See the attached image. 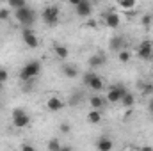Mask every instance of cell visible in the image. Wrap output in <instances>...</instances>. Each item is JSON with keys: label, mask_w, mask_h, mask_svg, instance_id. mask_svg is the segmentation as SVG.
Wrapping results in <instances>:
<instances>
[{"label": "cell", "mask_w": 153, "mask_h": 151, "mask_svg": "<svg viewBox=\"0 0 153 151\" xmlns=\"http://www.w3.org/2000/svg\"><path fill=\"white\" fill-rule=\"evenodd\" d=\"M41 70H43L41 61H39V59H30L29 62H25V64L22 66V70H20V80H23V82L34 80L36 76H39Z\"/></svg>", "instance_id": "cell-1"}, {"label": "cell", "mask_w": 153, "mask_h": 151, "mask_svg": "<svg viewBox=\"0 0 153 151\" xmlns=\"http://www.w3.org/2000/svg\"><path fill=\"white\" fill-rule=\"evenodd\" d=\"M14 18H16V21H18L23 29H30V27L34 25V21H36V13H34V9L27 4L25 7L14 11Z\"/></svg>", "instance_id": "cell-2"}, {"label": "cell", "mask_w": 153, "mask_h": 151, "mask_svg": "<svg viewBox=\"0 0 153 151\" xmlns=\"http://www.w3.org/2000/svg\"><path fill=\"white\" fill-rule=\"evenodd\" d=\"M126 93H128V89H126L125 84H114V85H111V87L107 89L105 100H107V103H119V101L125 98Z\"/></svg>", "instance_id": "cell-3"}, {"label": "cell", "mask_w": 153, "mask_h": 151, "mask_svg": "<svg viewBox=\"0 0 153 151\" xmlns=\"http://www.w3.org/2000/svg\"><path fill=\"white\" fill-rule=\"evenodd\" d=\"M43 21L48 25V27H53V25H57L59 23V18H61V9H59V5L57 4H50V5H46L45 9H43Z\"/></svg>", "instance_id": "cell-4"}, {"label": "cell", "mask_w": 153, "mask_h": 151, "mask_svg": "<svg viewBox=\"0 0 153 151\" xmlns=\"http://www.w3.org/2000/svg\"><path fill=\"white\" fill-rule=\"evenodd\" d=\"M84 85H87L93 91H102L105 87V82H103V78L98 75L96 71H87L84 75Z\"/></svg>", "instance_id": "cell-5"}, {"label": "cell", "mask_w": 153, "mask_h": 151, "mask_svg": "<svg viewBox=\"0 0 153 151\" xmlns=\"http://www.w3.org/2000/svg\"><path fill=\"white\" fill-rule=\"evenodd\" d=\"M71 5L75 7V14L80 18H89L93 14V5L87 0H71Z\"/></svg>", "instance_id": "cell-6"}, {"label": "cell", "mask_w": 153, "mask_h": 151, "mask_svg": "<svg viewBox=\"0 0 153 151\" xmlns=\"http://www.w3.org/2000/svg\"><path fill=\"white\" fill-rule=\"evenodd\" d=\"M30 123V115L23 109H14L13 110V124L14 128H27Z\"/></svg>", "instance_id": "cell-7"}, {"label": "cell", "mask_w": 153, "mask_h": 151, "mask_svg": "<svg viewBox=\"0 0 153 151\" xmlns=\"http://www.w3.org/2000/svg\"><path fill=\"white\" fill-rule=\"evenodd\" d=\"M22 38H23V43L27 44V48H30V50L39 46V39L34 29H22Z\"/></svg>", "instance_id": "cell-8"}, {"label": "cell", "mask_w": 153, "mask_h": 151, "mask_svg": "<svg viewBox=\"0 0 153 151\" xmlns=\"http://www.w3.org/2000/svg\"><path fill=\"white\" fill-rule=\"evenodd\" d=\"M153 53V44L150 39H144V41H141L139 43V46H137V57L139 59H143V61H148L150 57H152Z\"/></svg>", "instance_id": "cell-9"}, {"label": "cell", "mask_w": 153, "mask_h": 151, "mask_svg": "<svg viewBox=\"0 0 153 151\" xmlns=\"http://www.w3.org/2000/svg\"><path fill=\"white\" fill-rule=\"evenodd\" d=\"M94 146H96L98 151H112V148H114V141H112L109 135H100V137L96 139Z\"/></svg>", "instance_id": "cell-10"}, {"label": "cell", "mask_w": 153, "mask_h": 151, "mask_svg": "<svg viewBox=\"0 0 153 151\" xmlns=\"http://www.w3.org/2000/svg\"><path fill=\"white\" fill-rule=\"evenodd\" d=\"M103 21H105V25H107L109 29H117L119 23H121L119 13H116V11H107V13L103 14Z\"/></svg>", "instance_id": "cell-11"}, {"label": "cell", "mask_w": 153, "mask_h": 151, "mask_svg": "<svg viewBox=\"0 0 153 151\" xmlns=\"http://www.w3.org/2000/svg\"><path fill=\"white\" fill-rule=\"evenodd\" d=\"M64 100L62 98H59V96H50L48 100H46V109L50 110V112H59V110H62L64 109Z\"/></svg>", "instance_id": "cell-12"}, {"label": "cell", "mask_w": 153, "mask_h": 151, "mask_svg": "<svg viewBox=\"0 0 153 151\" xmlns=\"http://www.w3.org/2000/svg\"><path fill=\"white\" fill-rule=\"evenodd\" d=\"M87 64H89L91 71H93V70H98V68H102L103 64H107V57H105L103 53H94V55L89 57Z\"/></svg>", "instance_id": "cell-13"}, {"label": "cell", "mask_w": 153, "mask_h": 151, "mask_svg": "<svg viewBox=\"0 0 153 151\" xmlns=\"http://www.w3.org/2000/svg\"><path fill=\"white\" fill-rule=\"evenodd\" d=\"M89 105H91V110H102V109L107 105V100H105V96L93 94V96L89 98Z\"/></svg>", "instance_id": "cell-14"}, {"label": "cell", "mask_w": 153, "mask_h": 151, "mask_svg": "<svg viewBox=\"0 0 153 151\" xmlns=\"http://www.w3.org/2000/svg\"><path fill=\"white\" fill-rule=\"evenodd\" d=\"M61 73H62V76H66V78H76L78 76V68H76L75 64H61Z\"/></svg>", "instance_id": "cell-15"}, {"label": "cell", "mask_w": 153, "mask_h": 151, "mask_svg": "<svg viewBox=\"0 0 153 151\" xmlns=\"http://www.w3.org/2000/svg\"><path fill=\"white\" fill-rule=\"evenodd\" d=\"M53 53H55V57L61 59V61H66V59L70 57L68 46H66V44H61V43H53Z\"/></svg>", "instance_id": "cell-16"}, {"label": "cell", "mask_w": 153, "mask_h": 151, "mask_svg": "<svg viewBox=\"0 0 153 151\" xmlns=\"http://www.w3.org/2000/svg\"><path fill=\"white\" fill-rule=\"evenodd\" d=\"M109 48H111V52L119 53L121 50H125V38H123V36H114V38H111Z\"/></svg>", "instance_id": "cell-17"}, {"label": "cell", "mask_w": 153, "mask_h": 151, "mask_svg": "<svg viewBox=\"0 0 153 151\" xmlns=\"http://www.w3.org/2000/svg\"><path fill=\"white\" fill-rule=\"evenodd\" d=\"M119 103H121V105H123L126 110H130V109H134V105H135V98H134V94L128 91V93L125 94V98H123Z\"/></svg>", "instance_id": "cell-18"}, {"label": "cell", "mask_w": 153, "mask_h": 151, "mask_svg": "<svg viewBox=\"0 0 153 151\" xmlns=\"http://www.w3.org/2000/svg\"><path fill=\"white\" fill-rule=\"evenodd\" d=\"M85 121H87L89 124H98V123H102V110H91V112L87 114Z\"/></svg>", "instance_id": "cell-19"}, {"label": "cell", "mask_w": 153, "mask_h": 151, "mask_svg": "<svg viewBox=\"0 0 153 151\" xmlns=\"http://www.w3.org/2000/svg\"><path fill=\"white\" fill-rule=\"evenodd\" d=\"M46 148H48V151H59L61 148H62V142H61V141H59L57 137H52V139L48 141Z\"/></svg>", "instance_id": "cell-20"}, {"label": "cell", "mask_w": 153, "mask_h": 151, "mask_svg": "<svg viewBox=\"0 0 153 151\" xmlns=\"http://www.w3.org/2000/svg\"><path fill=\"white\" fill-rule=\"evenodd\" d=\"M25 5H27L25 0H9V2H7V7L13 9V11H18V9H22V7H25Z\"/></svg>", "instance_id": "cell-21"}, {"label": "cell", "mask_w": 153, "mask_h": 151, "mask_svg": "<svg viewBox=\"0 0 153 151\" xmlns=\"http://www.w3.org/2000/svg\"><path fill=\"white\" fill-rule=\"evenodd\" d=\"M117 59H119V62H123V64H126L130 59H132V53H130V50H121L119 53H117Z\"/></svg>", "instance_id": "cell-22"}, {"label": "cell", "mask_w": 153, "mask_h": 151, "mask_svg": "<svg viewBox=\"0 0 153 151\" xmlns=\"http://www.w3.org/2000/svg\"><path fill=\"white\" fill-rule=\"evenodd\" d=\"M137 4H135V0H128V2H119V7L121 9H134Z\"/></svg>", "instance_id": "cell-23"}, {"label": "cell", "mask_w": 153, "mask_h": 151, "mask_svg": "<svg viewBox=\"0 0 153 151\" xmlns=\"http://www.w3.org/2000/svg\"><path fill=\"white\" fill-rule=\"evenodd\" d=\"M143 94H144V96L153 94V84H152V82H148V84H144V85H143Z\"/></svg>", "instance_id": "cell-24"}, {"label": "cell", "mask_w": 153, "mask_h": 151, "mask_svg": "<svg viewBox=\"0 0 153 151\" xmlns=\"http://www.w3.org/2000/svg\"><path fill=\"white\" fill-rule=\"evenodd\" d=\"M152 20H153V14H144V16H143V27H144V29H150Z\"/></svg>", "instance_id": "cell-25"}, {"label": "cell", "mask_w": 153, "mask_h": 151, "mask_svg": "<svg viewBox=\"0 0 153 151\" xmlns=\"http://www.w3.org/2000/svg\"><path fill=\"white\" fill-rule=\"evenodd\" d=\"M9 80V71L5 68H0V84H5Z\"/></svg>", "instance_id": "cell-26"}, {"label": "cell", "mask_w": 153, "mask_h": 151, "mask_svg": "<svg viewBox=\"0 0 153 151\" xmlns=\"http://www.w3.org/2000/svg\"><path fill=\"white\" fill-rule=\"evenodd\" d=\"M9 14H11V11H9L7 7H0V20H2V21L9 20Z\"/></svg>", "instance_id": "cell-27"}, {"label": "cell", "mask_w": 153, "mask_h": 151, "mask_svg": "<svg viewBox=\"0 0 153 151\" xmlns=\"http://www.w3.org/2000/svg\"><path fill=\"white\" fill-rule=\"evenodd\" d=\"M59 128H61V132H62V133H70V132H71V126H70L68 123H61V126H59Z\"/></svg>", "instance_id": "cell-28"}, {"label": "cell", "mask_w": 153, "mask_h": 151, "mask_svg": "<svg viewBox=\"0 0 153 151\" xmlns=\"http://www.w3.org/2000/svg\"><path fill=\"white\" fill-rule=\"evenodd\" d=\"M22 151H36V148L32 144H29V142H23L22 144Z\"/></svg>", "instance_id": "cell-29"}, {"label": "cell", "mask_w": 153, "mask_h": 151, "mask_svg": "<svg viewBox=\"0 0 153 151\" xmlns=\"http://www.w3.org/2000/svg\"><path fill=\"white\" fill-rule=\"evenodd\" d=\"M148 112L153 115V98H150V100H148Z\"/></svg>", "instance_id": "cell-30"}, {"label": "cell", "mask_w": 153, "mask_h": 151, "mask_svg": "<svg viewBox=\"0 0 153 151\" xmlns=\"http://www.w3.org/2000/svg\"><path fill=\"white\" fill-rule=\"evenodd\" d=\"M59 151H73V148H71V146H64V144H62V148H61Z\"/></svg>", "instance_id": "cell-31"}, {"label": "cell", "mask_w": 153, "mask_h": 151, "mask_svg": "<svg viewBox=\"0 0 153 151\" xmlns=\"http://www.w3.org/2000/svg\"><path fill=\"white\" fill-rule=\"evenodd\" d=\"M89 27H93V29H96V27H98V23H96L94 20H89Z\"/></svg>", "instance_id": "cell-32"}, {"label": "cell", "mask_w": 153, "mask_h": 151, "mask_svg": "<svg viewBox=\"0 0 153 151\" xmlns=\"http://www.w3.org/2000/svg\"><path fill=\"white\" fill-rule=\"evenodd\" d=\"M143 151H152V148H143Z\"/></svg>", "instance_id": "cell-33"}, {"label": "cell", "mask_w": 153, "mask_h": 151, "mask_svg": "<svg viewBox=\"0 0 153 151\" xmlns=\"http://www.w3.org/2000/svg\"><path fill=\"white\" fill-rule=\"evenodd\" d=\"M2 89H4V84H0V91H2Z\"/></svg>", "instance_id": "cell-34"}]
</instances>
